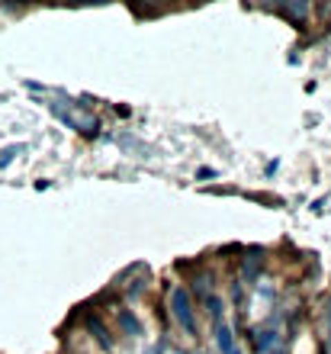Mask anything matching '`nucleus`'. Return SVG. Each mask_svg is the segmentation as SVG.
<instances>
[{"label":"nucleus","instance_id":"1","mask_svg":"<svg viewBox=\"0 0 331 354\" xmlns=\"http://www.w3.org/2000/svg\"><path fill=\"white\" fill-rule=\"evenodd\" d=\"M171 309H174V319L180 322V328L193 335V332H196V319H193V306H190V297H187L184 287H177L174 293H171Z\"/></svg>","mask_w":331,"mask_h":354},{"label":"nucleus","instance_id":"2","mask_svg":"<svg viewBox=\"0 0 331 354\" xmlns=\"http://www.w3.org/2000/svg\"><path fill=\"white\" fill-rule=\"evenodd\" d=\"M216 345H219V351H225V354H238L235 351V338H231L229 326L219 322V319H216Z\"/></svg>","mask_w":331,"mask_h":354},{"label":"nucleus","instance_id":"3","mask_svg":"<svg viewBox=\"0 0 331 354\" xmlns=\"http://www.w3.org/2000/svg\"><path fill=\"white\" fill-rule=\"evenodd\" d=\"M19 149H7V151H0V165H7L10 158H13V155H17Z\"/></svg>","mask_w":331,"mask_h":354},{"label":"nucleus","instance_id":"4","mask_svg":"<svg viewBox=\"0 0 331 354\" xmlns=\"http://www.w3.org/2000/svg\"><path fill=\"white\" fill-rule=\"evenodd\" d=\"M171 354H184V351H171Z\"/></svg>","mask_w":331,"mask_h":354}]
</instances>
